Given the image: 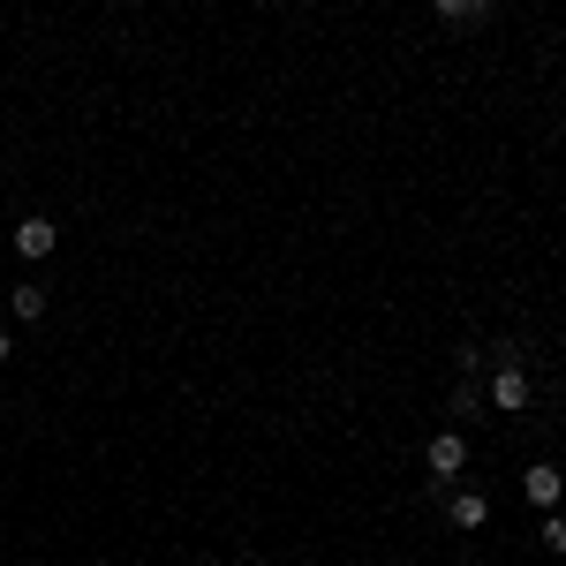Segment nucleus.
<instances>
[{
  "label": "nucleus",
  "instance_id": "obj_6",
  "mask_svg": "<svg viewBox=\"0 0 566 566\" xmlns=\"http://www.w3.org/2000/svg\"><path fill=\"white\" fill-rule=\"evenodd\" d=\"M8 303H15V317H23V325H39V317H45V287H39V280H23Z\"/></svg>",
  "mask_w": 566,
  "mask_h": 566
},
{
  "label": "nucleus",
  "instance_id": "obj_7",
  "mask_svg": "<svg viewBox=\"0 0 566 566\" xmlns=\"http://www.w3.org/2000/svg\"><path fill=\"white\" fill-rule=\"evenodd\" d=\"M431 8L446 23H483V15H491V0H431Z\"/></svg>",
  "mask_w": 566,
  "mask_h": 566
},
{
  "label": "nucleus",
  "instance_id": "obj_4",
  "mask_svg": "<svg viewBox=\"0 0 566 566\" xmlns=\"http://www.w3.org/2000/svg\"><path fill=\"white\" fill-rule=\"evenodd\" d=\"M522 499L536 506V514H559V499H566V476L552 469V461H536V469L522 476Z\"/></svg>",
  "mask_w": 566,
  "mask_h": 566
},
{
  "label": "nucleus",
  "instance_id": "obj_8",
  "mask_svg": "<svg viewBox=\"0 0 566 566\" xmlns=\"http://www.w3.org/2000/svg\"><path fill=\"white\" fill-rule=\"evenodd\" d=\"M476 408H483V386H476V378H461V386H453V416H476Z\"/></svg>",
  "mask_w": 566,
  "mask_h": 566
},
{
  "label": "nucleus",
  "instance_id": "obj_10",
  "mask_svg": "<svg viewBox=\"0 0 566 566\" xmlns=\"http://www.w3.org/2000/svg\"><path fill=\"white\" fill-rule=\"evenodd\" d=\"M0 363H8V333H0Z\"/></svg>",
  "mask_w": 566,
  "mask_h": 566
},
{
  "label": "nucleus",
  "instance_id": "obj_2",
  "mask_svg": "<svg viewBox=\"0 0 566 566\" xmlns=\"http://www.w3.org/2000/svg\"><path fill=\"white\" fill-rule=\"evenodd\" d=\"M53 250H61V227H53V219H45V212H31V219H15V258H31V264H45V258H53Z\"/></svg>",
  "mask_w": 566,
  "mask_h": 566
},
{
  "label": "nucleus",
  "instance_id": "obj_5",
  "mask_svg": "<svg viewBox=\"0 0 566 566\" xmlns=\"http://www.w3.org/2000/svg\"><path fill=\"white\" fill-rule=\"evenodd\" d=\"M446 522L453 528H483L491 522V499H483V491H453V499H446Z\"/></svg>",
  "mask_w": 566,
  "mask_h": 566
},
{
  "label": "nucleus",
  "instance_id": "obj_1",
  "mask_svg": "<svg viewBox=\"0 0 566 566\" xmlns=\"http://www.w3.org/2000/svg\"><path fill=\"white\" fill-rule=\"evenodd\" d=\"M461 469H469V438L438 431L431 446H423V476H431V483H461Z\"/></svg>",
  "mask_w": 566,
  "mask_h": 566
},
{
  "label": "nucleus",
  "instance_id": "obj_3",
  "mask_svg": "<svg viewBox=\"0 0 566 566\" xmlns=\"http://www.w3.org/2000/svg\"><path fill=\"white\" fill-rule=\"evenodd\" d=\"M528 400H536V386H528V370H522V363L506 355V363H499V378H491V408H506V416H522Z\"/></svg>",
  "mask_w": 566,
  "mask_h": 566
},
{
  "label": "nucleus",
  "instance_id": "obj_9",
  "mask_svg": "<svg viewBox=\"0 0 566 566\" xmlns=\"http://www.w3.org/2000/svg\"><path fill=\"white\" fill-rule=\"evenodd\" d=\"M544 552H552V559H566V522H559V514H544Z\"/></svg>",
  "mask_w": 566,
  "mask_h": 566
}]
</instances>
